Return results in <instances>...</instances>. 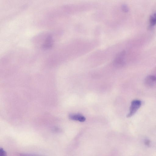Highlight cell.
<instances>
[{
    "label": "cell",
    "instance_id": "6da1fadb",
    "mask_svg": "<svg viewBox=\"0 0 156 156\" xmlns=\"http://www.w3.org/2000/svg\"><path fill=\"white\" fill-rule=\"evenodd\" d=\"M141 105V101L138 100H133L131 104L129 112L127 115V118H129L133 115L140 107Z\"/></svg>",
    "mask_w": 156,
    "mask_h": 156
},
{
    "label": "cell",
    "instance_id": "7a4b0ae2",
    "mask_svg": "<svg viewBox=\"0 0 156 156\" xmlns=\"http://www.w3.org/2000/svg\"><path fill=\"white\" fill-rule=\"evenodd\" d=\"M144 82L147 86L153 87L156 84V76L154 75H148L146 77Z\"/></svg>",
    "mask_w": 156,
    "mask_h": 156
},
{
    "label": "cell",
    "instance_id": "3957f363",
    "mask_svg": "<svg viewBox=\"0 0 156 156\" xmlns=\"http://www.w3.org/2000/svg\"><path fill=\"white\" fill-rule=\"evenodd\" d=\"M125 55V53L124 51H122L119 53L115 59L114 61L116 65H122L124 62Z\"/></svg>",
    "mask_w": 156,
    "mask_h": 156
},
{
    "label": "cell",
    "instance_id": "277c9868",
    "mask_svg": "<svg viewBox=\"0 0 156 156\" xmlns=\"http://www.w3.org/2000/svg\"><path fill=\"white\" fill-rule=\"evenodd\" d=\"M69 118L72 120L77 121L80 122H84L86 120V118L83 115L79 114H70Z\"/></svg>",
    "mask_w": 156,
    "mask_h": 156
},
{
    "label": "cell",
    "instance_id": "5b68a950",
    "mask_svg": "<svg viewBox=\"0 0 156 156\" xmlns=\"http://www.w3.org/2000/svg\"><path fill=\"white\" fill-rule=\"evenodd\" d=\"M53 42V41L52 37L50 35H48L46 38L43 44L42 47L45 49L50 48L52 46Z\"/></svg>",
    "mask_w": 156,
    "mask_h": 156
},
{
    "label": "cell",
    "instance_id": "8992f818",
    "mask_svg": "<svg viewBox=\"0 0 156 156\" xmlns=\"http://www.w3.org/2000/svg\"><path fill=\"white\" fill-rule=\"evenodd\" d=\"M150 22L151 26L156 24V13H154L151 15L150 19Z\"/></svg>",
    "mask_w": 156,
    "mask_h": 156
},
{
    "label": "cell",
    "instance_id": "52a82bcc",
    "mask_svg": "<svg viewBox=\"0 0 156 156\" xmlns=\"http://www.w3.org/2000/svg\"><path fill=\"white\" fill-rule=\"evenodd\" d=\"M20 156H45L43 155L34 154H28V153H21L20 154Z\"/></svg>",
    "mask_w": 156,
    "mask_h": 156
},
{
    "label": "cell",
    "instance_id": "ba28073f",
    "mask_svg": "<svg viewBox=\"0 0 156 156\" xmlns=\"http://www.w3.org/2000/svg\"><path fill=\"white\" fill-rule=\"evenodd\" d=\"M0 156H7L6 152L2 148H0Z\"/></svg>",
    "mask_w": 156,
    "mask_h": 156
},
{
    "label": "cell",
    "instance_id": "9c48e42d",
    "mask_svg": "<svg viewBox=\"0 0 156 156\" xmlns=\"http://www.w3.org/2000/svg\"><path fill=\"white\" fill-rule=\"evenodd\" d=\"M122 10L125 12H127L129 10L128 8L125 4L122 5Z\"/></svg>",
    "mask_w": 156,
    "mask_h": 156
},
{
    "label": "cell",
    "instance_id": "30bf717a",
    "mask_svg": "<svg viewBox=\"0 0 156 156\" xmlns=\"http://www.w3.org/2000/svg\"><path fill=\"white\" fill-rule=\"evenodd\" d=\"M150 140H149L148 139H146L144 141V144H145L147 146H149L150 145Z\"/></svg>",
    "mask_w": 156,
    "mask_h": 156
}]
</instances>
